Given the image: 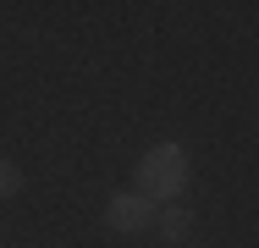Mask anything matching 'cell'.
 <instances>
[{"label": "cell", "instance_id": "cell-1", "mask_svg": "<svg viewBox=\"0 0 259 248\" xmlns=\"http://www.w3.org/2000/svg\"><path fill=\"white\" fill-rule=\"evenodd\" d=\"M138 188L144 198H177L188 188V154L182 144H155L144 160H138Z\"/></svg>", "mask_w": 259, "mask_h": 248}, {"label": "cell", "instance_id": "cell-2", "mask_svg": "<svg viewBox=\"0 0 259 248\" xmlns=\"http://www.w3.org/2000/svg\"><path fill=\"white\" fill-rule=\"evenodd\" d=\"M105 221H110V232L133 237V232H144V226L155 221V210H149V198H144V193H116L110 204H105Z\"/></svg>", "mask_w": 259, "mask_h": 248}, {"label": "cell", "instance_id": "cell-4", "mask_svg": "<svg viewBox=\"0 0 259 248\" xmlns=\"http://www.w3.org/2000/svg\"><path fill=\"white\" fill-rule=\"evenodd\" d=\"M11 193H22V171L11 160H0V198H11Z\"/></svg>", "mask_w": 259, "mask_h": 248}, {"label": "cell", "instance_id": "cell-3", "mask_svg": "<svg viewBox=\"0 0 259 248\" xmlns=\"http://www.w3.org/2000/svg\"><path fill=\"white\" fill-rule=\"evenodd\" d=\"M188 226H193V215H188L182 204H165V210H160V232H165L171 243H182V237H188Z\"/></svg>", "mask_w": 259, "mask_h": 248}]
</instances>
